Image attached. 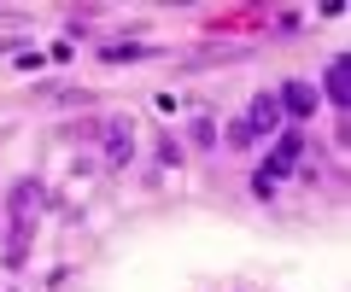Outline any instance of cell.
<instances>
[{
    "mask_svg": "<svg viewBox=\"0 0 351 292\" xmlns=\"http://www.w3.org/2000/svg\"><path fill=\"white\" fill-rule=\"evenodd\" d=\"M276 100H281V117H293V123H304V117H316V88L311 82H281L276 88Z\"/></svg>",
    "mask_w": 351,
    "mask_h": 292,
    "instance_id": "1",
    "label": "cell"
},
{
    "mask_svg": "<svg viewBox=\"0 0 351 292\" xmlns=\"http://www.w3.org/2000/svg\"><path fill=\"white\" fill-rule=\"evenodd\" d=\"M129 158H135V129H129L123 117H106V164L123 170Z\"/></svg>",
    "mask_w": 351,
    "mask_h": 292,
    "instance_id": "2",
    "label": "cell"
},
{
    "mask_svg": "<svg viewBox=\"0 0 351 292\" xmlns=\"http://www.w3.org/2000/svg\"><path fill=\"white\" fill-rule=\"evenodd\" d=\"M281 123H287V117H281V100H276V94H258V100H252V117H246L252 140H258V135H276Z\"/></svg>",
    "mask_w": 351,
    "mask_h": 292,
    "instance_id": "3",
    "label": "cell"
},
{
    "mask_svg": "<svg viewBox=\"0 0 351 292\" xmlns=\"http://www.w3.org/2000/svg\"><path fill=\"white\" fill-rule=\"evenodd\" d=\"M328 100H334L339 111H351V64H346V59L328 64Z\"/></svg>",
    "mask_w": 351,
    "mask_h": 292,
    "instance_id": "4",
    "label": "cell"
},
{
    "mask_svg": "<svg viewBox=\"0 0 351 292\" xmlns=\"http://www.w3.org/2000/svg\"><path fill=\"white\" fill-rule=\"evenodd\" d=\"M123 59H147V47H135V41H112V47H106V64H123Z\"/></svg>",
    "mask_w": 351,
    "mask_h": 292,
    "instance_id": "5",
    "label": "cell"
},
{
    "mask_svg": "<svg viewBox=\"0 0 351 292\" xmlns=\"http://www.w3.org/2000/svg\"><path fill=\"white\" fill-rule=\"evenodd\" d=\"M193 140H199V146H217V123L211 117H193Z\"/></svg>",
    "mask_w": 351,
    "mask_h": 292,
    "instance_id": "6",
    "label": "cell"
},
{
    "mask_svg": "<svg viewBox=\"0 0 351 292\" xmlns=\"http://www.w3.org/2000/svg\"><path fill=\"white\" fill-rule=\"evenodd\" d=\"M158 158H164V164H182V140L164 135V140H158Z\"/></svg>",
    "mask_w": 351,
    "mask_h": 292,
    "instance_id": "7",
    "label": "cell"
}]
</instances>
